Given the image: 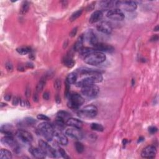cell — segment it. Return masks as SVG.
I'll return each instance as SVG.
<instances>
[{"instance_id": "cell-1", "label": "cell", "mask_w": 159, "mask_h": 159, "mask_svg": "<svg viewBox=\"0 0 159 159\" xmlns=\"http://www.w3.org/2000/svg\"><path fill=\"white\" fill-rule=\"evenodd\" d=\"M86 77L82 79L76 83V86L78 87L83 88L84 86L93 85L95 83H100L103 81V76L99 71L96 70L92 73L86 75Z\"/></svg>"}, {"instance_id": "cell-2", "label": "cell", "mask_w": 159, "mask_h": 159, "mask_svg": "<svg viewBox=\"0 0 159 159\" xmlns=\"http://www.w3.org/2000/svg\"><path fill=\"white\" fill-rule=\"evenodd\" d=\"M106 59V55L101 52L95 51L84 58L86 64L90 65H98L101 64Z\"/></svg>"}, {"instance_id": "cell-3", "label": "cell", "mask_w": 159, "mask_h": 159, "mask_svg": "<svg viewBox=\"0 0 159 159\" xmlns=\"http://www.w3.org/2000/svg\"><path fill=\"white\" fill-rule=\"evenodd\" d=\"M40 134L42 136L48 141H51L54 137V128L48 123H42L38 126Z\"/></svg>"}, {"instance_id": "cell-4", "label": "cell", "mask_w": 159, "mask_h": 159, "mask_svg": "<svg viewBox=\"0 0 159 159\" xmlns=\"http://www.w3.org/2000/svg\"><path fill=\"white\" fill-rule=\"evenodd\" d=\"M78 114V116L82 118H93L98 114V108L96 106L90 104L80 110Z\"/></svg>"}, {"instance_id": "cell-5", "label": "cell", "mask_w": 159, "mask_h": 159, "mask_svg": "<svg viewBox=\"0 0 159 159\" xmlns=\"http://www.w3.org/2000/svg\"><path fill=\"white\" fill-rule=\"evenodd\" d=\"M84 102L85 100L81 95L78 93H73L69 95L68 106L72 110H77Z\"/></svg>"}, {"instance_id": "cell-6", "label": "cell", "mask_w": 159, "mask_h": 159, "mask_svg": "<svg viewBox=\"0 0 159 159\" xmlns=\"http://www.w3.org/2000/svg\"><path fill=\"white\" fill-rule=\"evenodd\" d=\"M115 6L117 9L124 10L125 11L132 12L137 9V3L132 1H116Z\"/></svg>"}, {"instance_id": "cell-7", "label": "cell", "mask_w": 159, "mask_h": 159, "mask_svg": "<svg viewBox=\"0 0 159 159\" xmlns=\"http://www.w3.org/2000/svg\"><path fill=\"white\" fill-rule=\"evenodd\" d=\"M81 91L82 94L86 97L94 98L99 93V88L98 86L93 84L82 88Z\"/></svg>"}, {"instance_id": "cell-8", "label": "cell", "mask_w": 159, "mask_h": 159, "mask_svg": "<svg viewBox=\"0 0 159 159\" xmlns=\"http://www.w3.org/2000/svg\"><path fill=\"white\" fill-rule=\"evenodd\" d=\"M18 139L24 144H30L33 140V137L30 132L19 129L16 132Z\"/></svg>"}, {"instance_id": "cell-9", "label": "cell", "mask_w": 159, "mask_h": 159, "mask_svg": "<svg viewBox=\"0 0 159 159\" xmlns=\"http://www.w3.org/2000/svg\"><path fill=\"white\" fill-rule=\"evenodd\" d=\"M39 148L42 150L45 155L51 157L56 158L55 149L52 148L47 142L42 140H40L39 141Z\"/></svg>"}, {"instance_id": "cell-10", "label": "cell", "mask_w": 159, "mask_h": 159, "mask_svg": "<svg viewBox=\"0 0 159 159\" xmlns=\"http://www.w3.org/2000/svg\"><path fill=\"white\" fill-rule=\"evenodd\" d=\"M106 16L110 19L114 21H123L125 16L123 11L119 9H114L110 10L106 14Z\"/></svg>"}, {"instance_id": "cell-11", "label": "cell", "mask_w": 159, "mask_h": 159, "mask_svg": "<svg viewBox=\"0 0 159 159\" xmlns=\"http://www.w3.org/2000/svg\"><path fill=\"white\" fill-rule=\"evenodd\" d=\"M157 154V149L154 145H148L141 152V156L145 158H153Z\"/></svg>"}, {"instance_id": "cell-12", "label": "cell", "mask_w": 159, "mask_h": 159, "mask_svg": "<svg viewBox=\"0 0 159 159\" xmlns=\"http://www.w3.org/2000/svg\"><path fill=\"white\" fill-rule=\"evenodd\" d=\"M97 29L98 31L106 34H110L112 31L111 24L108 21H102L99 23L97 26Z\"/></svg>"}, {"instance_id": "cell-13", "label": "cell", "mask_w": 159, "mask_h": 159, "mask_svg": "<svg viewBox=\"0 0 159 159\" xmlns=\"http://www.w3.org/2000/svg\"><path fill=\"white\" fill-rule=\"evenodd\" d=\"M65 134L66 136L73 138V139L77 140H80L83 138V134L81 132V131L80 130V129L75 127L68 129L66 131Z\"/></svg>"}, {"instance_id": "cell-14", "label": "cell", "mask_w": 159, "mask_h": 159, "mask_svg": "<svg viewBox=\"0 0 159 159\" xmlns=\"http://www.w3.org/2000/svg\"><path fill=\"white\" fill-rule=\"evenodd\" d=\"M95 49L96 51L101 52H112L114 51V47L112 45L104 44V43H97L95 45H94Z\"/></svg>"}, {"instance_id": "cell-15", "label": "cell", "mask_w": 159, "mask_h": 159, "mask_svg": "<svg viewBox=\"0 0 159 159\" xmlns=\"http://www.w3.org/2000/svg\"><path fill=\"white\" fill-rule=\"evenodd\" d=\"M54 136L58 143L63 145H66L68 144V139L66 136L62 132V131L54 129Z\"/></svg>"}, {"instance_id": "cell-16", "label": "cell", "mask_w": 159, "mask_h": 159, "mask_svg": "<svg viewBox=\"0 0 159 159\" xmlns=\"http://www.w3.org/2000/svg\"><path fill=\"white\" fill-rule=\"evenodd\" d=\"M1 142L4 144L9 145L10 147H13L16 150L18 148L12 135H5V137L2 138Z\"/></svg>"}, {"instance_id": "cell-17", "label": "cell", "mask_w": 159, "mask_h": 159, "mask_svg": "<svg viewBox=\"0 0 159 159\" xmlns=\"http://www.w3.org/2000/svg\"><path fill=\"white\" fill-rule=\"evenodd\" d=\"M66 124L72 127L80 129L83 127V123L81 120L73 118H70L66 122Z\"/></svg>"}, {"instance_id": "cell-18", "label": "cell", "mask_w": 159, "mask_h": 159, "mask_svg": "<svg viewBox=\"0 0 159 159\" xmlns=\"http://www.w3.org/2000/svg\"><path fill=\"white\" fill-rule=\"evenodd\" d=\"M29 152L33 157L37 158H44L45 157V154L40 148L36 147H31L29 150Z\"/></svg>"}, {"instance_id": "cell-19", "label": "cell", "mask_w": 159, "mask_h": 159, "mask_svg": "<svg viewBox=\"0 0 159 159\" xmlns=\"http://www.w3.org/2000/svg\"><path fill=\"white\" fill-rule=\"evenodd\" d=\"M103 17V14L101 11H96L91 15L89 21L91 24L96 23L99 21Z\"/></svg>"}, {"instance_id": "cell-20", "label": "cell", "mask_w": 159, "mask_h": 159, "mask_svg": "<svg viewBox=\"0 0 159 159\" xmlns=\"http://www.w3.org/2000/svg\"><path fill=\"white\" fill-rule=\"evenodd\" d=\"M116 1H102L99 3V6L103 10H109L115 6Z\"/></svg>"}, {"instance_id": "cell-21", "label": "cell", "mask_w": 159, "mask_h": 159, "mask_svg": "<svg viewBox=\"0 0 159 159\" xmlns=\"http://www.w3.org/2000/svg\"><path fill=\"white\" fill-rule=\"evenodd\" d=\"M87 38L89 40V42L93 46L95 45L97 43H98L97 36L95 35V33L92 31H89L88 33L87 34Z\"/></svg>"}, {"instance_id": "cell-22", "label": "cell", "mask_w": 159, "mask_h": 159, "mask_svg": "<svg viewBox=\"0 0 159 159\" xmlns=\"http://www.w3.org/2000/svg\"><path fill=\"white\" fill-rule=\"evenodd\" d=\"M83 41H84V37H83V35H82L81 36H80L78 37L77 40L76 41V42L74 44L73 49L75 51L79 52L83 48Z\"/></svg>"}, {"instance_id": "cell-23", "label": "cell", "mask_w": 159, "mask_h": 159, "mask_svg": "<svg viewBox=\"0 0 159 159\" xmlns=\"http://www.w3.org/2000/svg\"><path fill=\"white\" fill-rule=\"evenodd\" d=\"M57 118H59L63 121H64L66 123L67 120L70 118V115L68 112L65 111H60L57 112Z\"/></svg>"}, {"instance_id": "cell-24", "label": "cell", "mask_w": 159, "mask_h": 159, "mask_svg": "<svg viewBox=\"0 0 159 159\" xmlns=\"http://www.w3.org/2000/svg\"><path fill=\"white\" fill-rule=\"evenodd\" d=\"M12 129V127L11 124H3L1 127V131L2 133L5 134V135H12V133L11 132Z\"/></svg>"}, {"instance_id": "cell-25", "label": "cell", "mask_w": 159, "mask_h": 159, "mask_svg": "<svg viewBox=\"0 0 159 159\" xmlns=\"http://www.w3.org/2000/svg\"><path fill=\"white\" fill-rule=\"evenodd\" d=\"M77 80V75L75 73H69L66 78V83L70 84H74Z\"/></svg>"}, {"instance_id": "cell-26", "label": "cell", "mask_w": 159, "mask_h": 159, "mask_svg": "<svg viewBox=\"0 0 159 159\" xmlns=\"http://www.w3.org/2000/svg\"><path fill=\"white\" fill-rule=\"evenodd\" d=\"M63 62L64 65L68 68H72L75 65V62L70 56H66L63 60Z\"/></svg>"}, {"instance_id": "cell-27", "label": "cell", "mask_w": 159, "mask_h": 159, "mask_svg": "<svg viewBox=\"0 0 159 159\" xmlns=\"http://www.w3.org/2000/svg\"><path fill=\"white\" fill-rule=\"evenodd\" d=\"M0 158L1 159H11L12 158V154L10 150L2 149L0 151Z\"/></svg>"}, {"instance_id": "cell-28", "label": "cell", "mask_w": 159, "mask_h": 159, "mask_svg": "<svg viewBox=\"0 0 159 159\" xmlns=\"http://www.w3.org/2000/svg\"><path fill=\"white\" fill-rule=\"evenodd\" d=\"M46 80H46V78L45 77L41 78V79L40 80L39 83H37V86H36V91L37 93H40V92L42 91V90L44 89V88L45 85Z\"/></svg>"}, {"instance_id": "cell-29", "label": "cell", "mask_w": 159, "mask_h": 159, "mask_svg": "<svg viewBox=\"0 0 159 159\" xmlns=\"http://www.w3.org/2000/svg\"><path fill=\"white\" fill-rule=\"evenodd\" d=\"M96 51L95 49L93 48H90V47H83L79 51V53L80 55L83 57H84V58L87 56L88 55H89L91 53L93 52Z\"/></svg>"}, {"instance_id": "cell-30", "label": "cell", "mask_w": 159, "mask_h": 159, "mask_svg": "<svg viewBox=\"0 0 159 159\" xmlns=\"http://www.w3.org/2000/svg\"><path fill=\"white\" fill-rule=\"evenodd\" d=\"M16 51H17L21 55H26V54L30 53L31 52V48L28 47H20L17 48L16 49Z\"/></svg>"}, {"instance_id": "cell-31", "label": "cell", "mask_w": 159, "mask_h": 159, "mask_svg": "<svg viewBox=\"0 0 159 159\" xmlns=\"http://www.w3.org/2000/svg\"><path fill=\"white\" fill-rule=\"evenodd\" d=\"M29 7H30V5H29V2L24 1L22 4L21 7L20 8V13L21 14H26L29 11Z\"/></svg>"}, {"instance_id": "cell-32", "label": "cell", "mask_w": 159, "mask_h": 159, "mask_svg": "<svg viewBox=\"0 0 159 159\" xmlns=\"http://www.w3.org/2000/svg\"><path fill=\"white\" fill-rule=\"evenodd\" d=\"M83 12V10H77V11L74 12L71 15V16L70 17V21L71 22H73V21H75V20L77 19L82 14Z\"/></svg>"}, {"instance_id": "cell-33", "label": "cell", "mask_w": 159, "mask_h": 159, "mask_svg": "<svg viewBox=\"0 0 159 159\" xmlns=\"http://www.w3.org/2000/svg\"><path fill=\"white\" fill-rule=\"evenodd\" d=\"M90 127L92 130L98 132H103L104 131V127L101 124L98 123H92L90 125Z\"/></svg>"}, {"instance_id": "cell-34", "label": "cell", "mask_w": 159, "mask_h": 159, "mask_svg": "<svg viewBox=\"0 0 159 159\" xmlns=\"http://www.w3.org/2000/svg\"><path fill=\"white\" fill-rule=\"evenodd\" d=\"M75 149H76L78 153L81 154L83 151H84V150H85L84 146H83V145L81 143V142H77L75 144Z\"/></svg>"}, {"instance_id": "cell-35", "label": "cell", "mask_w": 159, "mask_h": 159, "mask_svg": "<svg viewBox=\"0 0 159 159\" xmlns=\"http://www.w3.org/2000/svg\"><path fill=\"white\" fill-rule=\"evenodd\" d=\"M24 123L28 125H32L36 123V121L32 118H31V117H27V118H26L24 120Z\"/></svg>"}, {"instance_id": "cell-36", "label": "cell", "mask_w": 159, "mask_h": 159, "mask_svg": "<svg viewBox=\"0 0 159 159\" xmlns=\"http://www.w3.org/2000/svg\"><path fill=\"white\" fill-rule=\"evenodd\" d=\"M61 86L62 82L60 81V80L57 79L55 82H54V88H55V89L56 90H59L61 88Z\"/></svg>"}, {"instance_id": "cell-37", "label": "cell", "mask_w": 159, "mask_h": 159, "mask_svg": "<svg viewBox=\"0 0 159 159\" xmlns=\"http://www.w3.org/2000/svg\"><path fill=\"white\" fill-rule=\"evenodd\" d=\"M5 67L8 72H12V71L13 70V65H12V64L10 62H7L6 63Z\"/></svg>"}, {"instance_id": "cell-38", "label": "cell", "mask_w": 159, "mask_h": 159, "mask_svg": "<svg viewBox=\"0 0 159 159\" xmlns=\"http://www.w3.org/2000/svg\"><path fill=\"white\" fill-rule=\"evenodd\" d=\"M37 119L42 120V121H49V119H50L48 116H45V115H44V114H40L39 115H37Z\"/></svg>"}, {"instance_id": "cell-39", "label": "cell", "mask_w": 159, "mask_h": 159, "mask_svg": "<svg viewBox=\"0 0 159 159\" xmlns=\"http://www.w3.org/2000/svg\"><path fill=\"white\" fill-rule=\"evenodd\" d=\"M149 132L152 134H154L157 132V128L156 126H150L149 128Z\"/></svg>"}, {"instance_id": "cell-40", "label": "cell", "mask_w": 159, "mask_h": 159, "mask_svg": "<svg viewBox=\"0 0 159 159\" xmlns=\"http://www.w3.org/2000/svg\"><path fill=\"white\" fill-rule=\"evenodd\" d=\"M77 31H78V28L76 27L73 28L72 31H71L70 33V36L72 37H75V36H76L77 33Z\"/></svg>"}, {"instance_id": "cell-41", "label": "cell", "mask_w": 159, "mask_h": 159, "mask_svg": "<svg viewBox=\"0 0 159 159\" xmlns=\"http://www.w3.org/2000/svg\"><path fill=\"white\" fill-rule=\"evenodd\" d=\"M20 103V98H18V97H15L14 98L13 100H12V104H13V105L17 106L18 104H19Z\"/></svg>"}, {"instance_id": "cell-42", "label": "cell", "mask_w": 159, "mask_h": 159, "mask_svg": "<svg viewBox=\"0 0 159 159\" xmlns=\"http://www.w3.org/2000/svg\"><path fill=\"white\" fill-rule=\"evenodd\" d=\"M43 98L45 100H49L50 98V93L48 91H45L43 95Z\"/></svg>"}, {"instance_id": "cell-43", "label": "cell", "mask_w": 159, "mask_h": 159, "mask_svg": "<svg viewBox=\"0 0 159 159\" xmlns=\"http://www.w3.org/2000/svg\"><path fill=\"white\" fill-rule=\"evenodd\" d=\"M26 66L28 69H33V68H34V65H33L32 63L28 62L26 64Z\"/></svg>"}, {"instance_id": "cell-44", "label": "cell", "mask_w": 159, "mask_h": 159, "mask_svg": "<svg viewBox=\"0 0 159 159\" xmlns=\"http://www.w3.org/2000/svg\"><path fill=\"white\" fill-rule=\"evenodd\" d=\"M158 36L157 35H155L152 37L151 39H150V41L156 42V41L158 40Z\"/></svg>"}, {"instance_id": "cell-45", "label": "cell", "mask_w": 159, "mask_h": 159, "mask_svg": "<svg viewBox=\"0 0 159 159\" xmlns=\"http://www.w3.org/2000/svg\"><path fill=\"white\" fill-rule=\"evenodd\" d=\"M33 100H34V101H35V102H37L39 101V97H38V95H37V93H35L34 95V97H33Z\"/></svg>"}, {"instance_id": "cell-46", "label": "cell", "mask_w": 159, "mask_h": 159, "mask_svg": "<svg viewBox=\"0 0 159 159\" xmlns=\"http://www.w3.org/2000/svg\"><path fill=\"white\" fill-rule=\"evenodd\" d=\"M31 94V90H30V88H27L26 91V97H29V95H30Z\"/></svg>"}, {"instance_id": "cell-47", "label": "cell", "mask_w": 159, "mask_h": 159, "mask_svg": "<svg viewBox=\"0 0 159 159\" xmlns=\"http://www.w3.org/2000/svg\"><path fill=\"white\" fill-rule=\"evenodd\" d=\"M11 95H9V94H8V95H6L5 96V99L6 100V101H10V100L11 99Z\"/></svg>"}, {"instance_id": "cell-48", "label": "cell", "mask_w": 159, "mask_h": 159, "mask_svg": "<svg viewBox=\"0 0 159 159\" xmlns=\"http://www.w3.org/2000/svg\"><path fill=\"white\" fill-rule=\"evenodd\" d=\"M56 101H57V103H60V101H61V100H60V96L59 95H57L56 96Z\"/></svg>"}, {"instance_id": "cell-49", "label": "cell", "mask_w": 159, "mask_h": 159, "mask_svg": "<svg viewBox=\"0 0 159 159\" xmlns=\"http://www.w3.org/2000/svg\"><path fill=\"white\" fill-rule=\"evenodd\" d=\"M18 71H21V72H23L25 69H24V66H23L22 65H19V66L18 67Z\"/></svg>"}, {"instance_id": "cell-50", "label": "cell", "mask_w": 159, "mask_h": 159, "mask_svg": "<svg viewBox=\"0 0 159 159\" xmlns=\"http://www.w3.org/2000/svg\"><path fill=\"white\" fill-rule=\"evenodd\" d=\"M61 3H62V6H67V5H68V2H67V1H61Z\"/></svg>"}, {"instance_id": "cell-51", "label": "cell", "mask_w": 159, "mask_h": 159, "mask_svg": "<svg viewBox=\"0 0 159 159\" xmlns=\"http://www.w3.org/2000/svg\"><path fill=\"white\" fill-rule=\"evenodd\" d=\"M158 25H157V26L156 27H155L154 28V31H158Z\"/></svg>"}, {"instance_id": "cell-52", "label": "cell", "mask_w": 159, "mask_h": 159, "mask_svg": "<svg viewBox=\"0 0 159 159\" xmlns=\"http://www.w3.org/2000/svg\"><path fill=\"white\" fill-rule=\"evenodd\" d=\"M144 138L143 137H140L139 139V140H138V142H140V141H142V140H144Z\"/></svg>"}, {"instance_id": "cell-53", "label": "cell", "mask_w": 159, "mask_h": 159, "mask_svg": "<svg viewBox=\"0 0 159 159\" xmlns=\"http://www.w3.org/2000/svg\"><path fill=\"white\" fill-rule=\"evenodd\" d=\"M6 106V103H1V107L2 108L3 106Z\"/></svg>"}, {"instance_id": "cell-54", "label": "cell", "mask_w": 159, "mask_h": 159, "mask_svg": "<svg viewBox=\"0 0 159 159\" xmlns=\"http://www.w3.org/2000/svg\"><path fill=\"white\" fill-rule=\"evenodd\" d=\"M127 140L126 139H124V140H123V144L124 145V144H126V143H127Z\"/></svg>"}]
</instances>
